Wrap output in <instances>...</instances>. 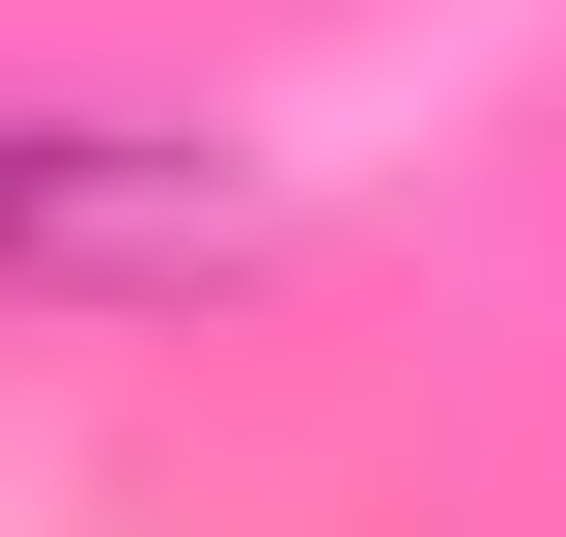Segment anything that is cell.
Segmentation results:
<instances>
[{
  "mask_svg": "<svg viewBox=\"0 0 566 537\" xmlns=\"http://www.w3.org/2000/svg\"><path fill=\"white\" fill-rule=\"evenodd\" d=\"M199 255H255V170L199 114H0V339L29 312H142Z\"/></svg>",
  "mask_w": 566,
  "mask_h": 537,
  "instance_id": "obj_1",
  "label": "cell"
}]
</instances>
